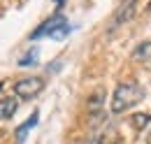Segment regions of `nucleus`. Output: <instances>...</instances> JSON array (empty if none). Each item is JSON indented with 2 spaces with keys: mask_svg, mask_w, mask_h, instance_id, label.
Listing matches in <instances>:
<instances>
[{
  "mask_svg": "<svg viewBox=\"0 0 151 144\" xmlns=\"http://www.w3.org/2000/svg\"><path fill=\"white\" fill-rule=\"evenodd\" d=\"M135 9H137V0H123V2L119 5V9L114 12L112 28L121 26V23H126V21H130V19L135 17Z\"/></svg>",
  "mask_w": 151,
  "mask_h": 144,
  "instance_id": "obj_4",
  "label": "nucleus"
},
{
  "mask_svg": "<svg viewBox=\"0 0 151 144\" xmlns=\"http://www.w3.org/2000/svg\"><path fill=\"white\" fill-rule=\"evenodd\" d=\"M0 137H2V128H0Z\"/></svg>",
  "mask_w": 151,
  "mask_h": 144,
  "instance_id": "obj_13",
  "label": "nucleus"
},
{
  "mask_svg": "<svg viewBox=\"0 0 151 144\" xmlns=\"http://www.w3.org/2000/svg\"><path fill=\"white\" fill-rule=\"evenodd\" d=\"M105 98H107V93L105 91H95L93 95L88 98V114H100L102 112V102H105Z\"/></svg>",
  "mask_w": 151,
  "mask_h": 144,
  "instance_id": "obj_7",
  "label": "nucleus"
},
{
  "mask_svg": "<svg viewBox=\"0 0 151 144\" xmlns=\"http://www.w3.org/2000/svg\"><path fill=\"white\" fill-rule=\"evenodd\" d=\"M70 23H68V19L63 17L60 12H56L51 19H47L44 23H40L37 30H33L30 33V40H40V37H51V40H58V42H63V40H68L70 35Z\"/></svg>",
  "mask_w": 151,
  "mask_h": 144,
  "instance_id": "obj_2",
  "label": "nucleus"
},
{
  "mask_svg": "<svg viewBox=\"0 0 151 144\" xmlns=\"http://www.w3.org/2000/svg\"><path fill=\"white\" fill-rule=\"evenodd\" d=\"M84 144H102V140H98V137H93V140H88V142H84Z\"/></svg>",
  "mask_w": 151,
  "mask_h": 144,
  "instance_id": "obj_11",
  "label": "nucleus"
},
{
  "mask_svg": "<svg viewBox=\"0 0 151 144\" xmlns=\"http://www.w3.org/2000/svg\"><path fill=\"white\" fill-rule=\"evenodd\" d=\"M44 91V79L42 77H26L14 84V95L21 100H33Z\"/></svg>",
  "mask_w": 151,
  "mask_h": 144,
  "instance_id": "obj_3",
  "label": "nucleus"
},
{
  "mask_svg": "<svg viewBox=\"0 0 151 144\" xmlns=\"http://www.w3.org/2000/svg\"><path fill=\"white\" fill-rule=\"evenodd\" d=\"M2 89H5V81H0V91H2Z\"/></svg>",
  "mask_w": 151,
  "mask_h": 144,
  "instance_id": "obj_12",
  "label": "nucleus"
},
{
  "mask_svg": "<svg viewBox=\"0 0 151 144\" xmlns=\"http://www.w3.org/2000/svg\"><path fill=\"white\" fill-rule=\"evenodd\" d=\"M147 91L137 81H121L112 95V114H123L144 100Z\"/></svg>",
  "mask_w": 151,
  "mask_h": 144,
  "instance_id": "obj_1",
  "label": "nucleus"
},
{
  "mask_svg": "<svg viewBox=\"0 0 151 144\" xmlns=\"http://www.w3.org/2000/svg\"><path fill=\"white\" fill-rule=\"evenodd\" d=\"M37 119H40V112L35 109V112H33V114H30V116H28V119H26V121H23L17 130H14V140H17V144H23V142H26L28 132L37 126Z\"/></svg>",
  "mask_w": 151,
  "mask_h": 144,
  "instance_id": "obj_5",
  "label": "nucleus"
},
{
  "mask_svg": "<svg viewBox=\"0 0 151 144\" xmlns=\"http://www.w3.org/2000/svg\"><path fill=\"white\" fill-rule=\"evenodd\" d=\"M130 121H132V126H135V130H144V128L149 126V121H151V114H149V112L135 114V116H132Z\"/></svg>",
  "mask_w": 151,
  "mask_h": 144,
  "instance_id": "obj_10",
  "label": "nucleus"
},
{
  "mask_svg": "<svg viewBox=\"0 0 151 144\" xmlns=\"http://www.w3.org/2000/svg\"><path fill=\"white\" fill-rule=\"evenodd\" d=\"M37 56H40L37 47H33L28 54H23V56L19 58V65H21V68H30V65H37Z\"/></svg>",
  "mask_w": 151,
  "mask_h": 144,
  "instance_id": "obj_9",
  "label": "nucleus"
},
{
  "mask_svg": "<svg viewBox=\"0 0 151 144\" xmlns=\"http://www.w3.org/2000/svg\"><path fill=\"white\" fill-rule=\"evenodd\" d=\"M17 109H19V100L17 98H2L0 100V119H12L14 114H17Z\"/></svg>",
  "mask_w": 151,
  "mask_h": 144,
  "instance_id": "obj_6",
  "label": "nucleus"
},
{
  "mask_svg": "<svg viewBox=\"0 0 151 144\" xmlns=\"http://www.w3.org/2000/svg\"><path fill=\"white\" fill-rule=\"evenodd\" d=\"M132 58L135 60H144V63H151V40L147 42H139L132 51Z\"/></svg>",
  "mask_w": 151,
  "mask_h": 144,
  "instance_id": "obj_8",
  "label": "nucleus"
}]
</instances>
